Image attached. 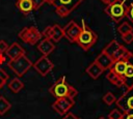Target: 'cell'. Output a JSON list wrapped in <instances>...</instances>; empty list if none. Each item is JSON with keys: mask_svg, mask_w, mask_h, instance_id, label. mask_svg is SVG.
<instances>
[{"mask_svg": "<svg viewBox=\"0 0 133 119\" xmlns=\"http://www.w3.org/2000/svg\"><path fill=\"white\" fill-rule=\"evenodd\" d=\"M7 86H8V88H9L14 93H18V92H20V91L24 88L23 82H22L20 79H18V78L12 79V80L8 83Z\"/></svg>", "mask_w": 133, "mask_h": 119, "instance_id": "d6986e66", "label": "cell"}, {"mask_svg": "<svg viewBox=\"0 0 133 119\" xmlns=\"http://www.w3.org/2000/svg\"><path fill=\"white\" fill-rule=\"evenodd\" d=\"M98 40V35L97 33L91 30L85 23V21L82 20V26H81V31L80 34L76 40V43L83 50L87 51L89 50Z\"/></svg>", "mask_w": 133, "mask_h": 119, "instance_id": "3957f363", "label": "cell"}, {"mask_svg": "<svg viewBox=\"0 0 133 119\" xmlns=\"http://www.w3.org/2000/svg\"><path fill=\"white\" fill-rule=\"evenodd\" d=\"M127 11L128 5L126 4V0H111L104 9V12L115 23L125 19L127 17Z\"/></svg>", "mask_w": 133, "mask_h": 119, "instance_id": "7a4b0ae2", "label": "cell"}, {"mask_svg": "<svg viewBox=\"0 0 133 119\" xmlns=\"http://www.w3.org/2000/svg\"><path fill=\"white\" fill-rule=\"evenodd\" d=\"M10 108L11 103L4 96H0V116L4 115L8 110H10Z\"/></svg>", "mask_w": 133, "mask_h": 119, "instance_id": "7402d4cb", "label": "cell"}, {"mask_svg": "<svg viewBox=\"0 0 133 119\" xmlns=\"http://www.w3.org/2000/svg\"><path fill=\"white\" fill-rule=\"evenodd\" d=\"M85 71H86V73H87L91 79L96 80V79H98V78L103 73L104 69H103L96 61H94V62H91V63L87 66V68L85 69Z\"/></svg>", "mask_w": 133, "mask_h": 119, "instance_id": "e0dca14e", "label": "cell"}, {"mask_svg": "<svg viewBox=\"0 0 133 119\" xmlns=\"http://www.w3.org/2000/svg\"><path fill=\"white\" fill-rule=\"evenodd\" d=\"M104 70H106V69H109L111 66H112V64L114 63V61L112 60V58L110 57V56H108L105 52H101L98 56H97V58H96V60H95Z\"/></svg>", "mask_w": 133, "mask_h": 119, "instance_id": "2e32d148", "label": "cell"}, {"mask_svg": "<svg viewBox=\"0 0 133 119\" xmlns=\"http://www.w3.org/2000/svg\"><path fill=\"white\" fill-rule=\"evenodd\" d=\"M108 119H109V118H108Z\"/></svg>", "mask_w": 133, "mask_h": 119, "instance_id": "74e56055", "label": "cell"}, {"mask_svg": "<svg viewBox=\"0 0 133 119\" xmlns=\"http://www.w3.org/2000/svg\"><path fill=\"white\" fill-rule=\"evenodd\" d=\"M33 5V10H37L39 7H42L45 3V0H31Z\"/></svg>", "mask_w": 133, "mask_h": 119, "instance_id": "f546056e", "label": "cell"}, {"mask_svg": "<svg viewBox=\"0 0 133 119\" xmlns=\"http://www.w3.org/2000/svg\"><path fill=\"white\" fill-rule=\"evenodd\" d=\"M74 105H75L74 98H72V97H61V98H56V100L52 105V108L56 113L63 116L71 110V108Z\"/></svg>", "mask_w": 133, "mask_h": 119, "instance_id": "9c48e42d", "label": "cell"}, {"mask_svg": "<svg viewBox=\"0 0 133 119\" xmlns=\"http://www.w3.org/2000/svg\"><path fill=\"white\" fill-rule=\"evenodd\" d=\"M45 3H48V4H50V5H54L55 0H45Z\"/></svg>", "mask_w": 133, "mask_h": 119, "instance_id": "e575fe53", "label": "cell"}, {"mask_svg": "<svg viewBox=\"0 0 133 119\" xmlns=\"http://www.w3.org/2000/svg\"><path fill=\"white\" fill-rule=\"evenodd\" d=\"M130 53H131V52H130ZM130 53H129L126 57H124V58H122V59L115 61V62L112 64V66H111L108 70L112 71V72L115 73L117 77H119L121 79H123L124 73H125V70H126V66H127V58H128V56L130 55Z\"/></svg>", "mask_w": 133, "mask_h": 119, "instance_id": "4fadbf2b", "label": "cell"}, {"mask_svg": "<svg viewBox=\"0 0 133 119\" xmlns=\"http://www.w3.org/2000/svg\"><path fill=\"white\" fill-rule=\"evenodd\" d=\"M63 29V37H65L70 42H76L79 34H80V31H81V27L75 23L74 21H70Z\"/></svg>", "mask_w": 133, "mask_h": 119, "instance_id": "8fae6325", "label": "cell"}, {"mask_svg": "<svg viewBox=\"0 0 133 119\" xmlns=\"http://www.w3.org/2000/svg\"><path fill=\"white\" fill-rule=\"evenodd\" d=\"M62 37H63V29L57 24L53 25L52 26V37H51V39L55 42H58Z\"/></svg>", "mask_w": 133, "mask_h": 119, "instance_id": "ffe728a7", "label": "cell"}, {"mask_svg": "<svg viewBox=\"0 0 133 119\" xmlns=\"http://www.w3.org/2000/svg\"><path fill=\"white\" fill-rule=\"evenodd\" d=\"M108 118L109 119H123L124 118V113L118 109H113L109 113Z\"/></svg>", "mask_w": 133, "mask_h": 119, "instance_id": "d4e9b609", "label": "cell"}, {"mask_svg": "<svg viewBox=\"0 0 133 119\" xmlns=\"http://www.w3.org/2000/svg\"><path fill=\"white\" fill-rule=\"evenodd\" d=\"M115 103L117 109L124 114H133V87L127 89V91L116 99Z\"/></svg>", "mask_w": 133, "mask_h": 119, "instance_id": "ba28073f", "label": "cell"}, {"mask_svg": "<svg viewBox=\"0 0 133 119\" xmlns=\"http://www.w3.org/2000/svg\"><path fill=\"white\" fill-rule=\"evenodd\" d=\"M107 80L112 84V85H115L116 87H123L124 86V81L123 79H121L119 77H117L115 73H113L112 71H108L107 76H106Z\"/></svg>", "mask_w": 133, "mask_h": 119, "instance_id": "44dd1931", "label": "cell"}, {"mask_svg": "<svg viewBox=\"0 0 133 119\" xmlns=\"http://www.w3.org/2000/svg\"><path fill=\"white\" fill-rule=\"evenodd\" d=\"M32 66L42 77H46L53 69L54 64L48 58V56H42L32 64Z\"/></svg>", "mask_w": 133, "mask_h": 119, "instance_id": "30bf717a", "label": "cell"}, {"mask_svg": "<svg viewBox=\"0 0 133 119\" xmlns=\"http://www.w3.org/2000/svg\"><path fill=\"white\" fill-rule=\"evenodd\" d=\"M124 86L129 89L133 87V53L131 52L127 58V66L123 77Z\"/></svg>", "mask_w": 133, "mask_h": 119, "instance_id": "7c38bea8", "label": "cell"}, {"mask_svg": "<svg viewBox=\"0 0 133 119\" xmlns=\"http://www.w3.org/2000/svg\"><path fill=\"white\" fill-rule=\"evenodd\" d=\"M122 38H123V40H124L126 43H131V42H133V31H132V32H129V33H127V34H125V35H123Z\"/></svg>", "mask_w": 133, "mask_h": 119, "instance_id": "f1b7e54d", "label": "cell"}, {"mask_svg": "<svg viewBox=\"0 0 133 119\" xmlns=\"http://www.w3.org/2000/svg\"><path fill=\"white\" fill-rule=\"evenodd\" d=\"M103 52H105L108 56H110L114 62L126 57L130 53L129 50H127L124 46L118 43V41L115 39H112L109 43H107V46L103 49Z\"/></svg>", "mask_w": 133, "mask_h": 119, "instance_id": "8992f818", "label": "cell"}, {"mask_svg": "<svg viewBox=\"0 0 133 119\" xmlns=\"http://www.w3.org/2000/svg\"><path fill=\"white\" fill-rule=\"evenodd\" d=\"M19 38L24 41L25 43H28L30 46H33L35 43H37L41 38H42V33L38 31V29L36 27L33 26H29V27H25L23 28L19 34H18Z\"/></svg>", "mask_w": 133, "mask_h": 119, "instance_id": "52a82bcc", "label": "cell"}, {"mask_svg": "<svg viewBox=\"0 0 133 119\" xmlns=\"http://www.w3.org/2000/svg\"><path fill=\"white\" fill-rule=\"evenodd\" d=\"M123 119H133V114H124Z\"/></svg>", "mask_w": 133, "mask_h": 119, "instance_id": "836d02e7", "label": "cell"}, {"mask_svg": "<svg viewBox=\"0 0 133 119\" xmlns=\"http://www.w3.org/2000/svg\"><path fill=\"white\" fill-rule=\"evenodd\" d=\"M101 1H102L103 3H105L106 5H107L108 3H110V2H111V0H101Z\"/></svg>", "mask_w": 133, "mask_h": 119, "instance_id": "d590c367", "label": "cell"}, {"mask_svg": "<svg viewBox=\"0 0 133 119\" xmlns=\"http://www.w3.org/2000/svg\"><path fill=\"white\" fill-rule=\"evenodd\" d=\"M99 119H105V118H104V117H100Z\"/></svg>", "mask_w": 133, "mask_h": 119, "instance_id": "8d00e7d4", "label": "cell"}, {"mask_svg": "<svg viewBox=\"0 0 133 119\" xmlns=\"http://www.w3.org/2000/svg\"><path fill=\"white\" fill-rule=\"evenodd\" d=\"M8 49V43L5 40H0V53H5Z\"/></svg>", "mask_w": 133, "mask_h": 119, "instance_id": "4dcf8cb0", "label": "cell"}, {"mask_svg": "<svg viewBox=\"0 0 133 119\" xmlns=\"http://www.w3.org/2000/svg\"><path fill=\"white\" fill-rule=\"evenodd\" d=\"M83 1L84 0H55V11L61 18L68 17Z\"/></svg>", "mask_w": 133, "mask_h": 119, "instance_id": "5b68a950", "label": "cell"}, {"mask_svg": "<svg viewBox=\"0 0 133 119\" xmlns=\"http://www.w3.org/2000/svg\"><path fill=\"white\" fill-rule=\"evenodd\" d=\"M5 56H4V54L3 53H0V65H2L4 62H5Z\"/></svg>", "mask_w": 133, "mask_h": 119, "instance_id": "d6a6232c", "label": "cell"}, {"mask_svg": "<svg viewBox=\"0 0 133 119\" xmlns=\"http://www.w3.org/2000/svg\"><path fill=\"white\" fill-rule=\"evenodd\" d=\"M16 6L23 14H28L33 10V5L31 0H17Z\"/></svg>", "mask_w": 133, "mask_h": 119, "instance_id": "ac0fdd59", "label": "cell"}, {"mask_svg": "<svg viewBox=\"0 0 133 119\" xmlns=\"http://www.w3.org/2000/svg\"><path fill=\"white\" fill-rule=\"evenodd\" d=\"M49 92L56 98H61V97L74 98L78 94L77 89H75L72 85H70L66 82L64 76L60 77L57 81L54 82V84L49 88Z\"/></svg>", "mask_w": 133, "mask_h": 119, "instance_id": "6da1fadb", "label": "cell"}, {"mask_svg": "<svg viewBox=\"0 0 133 119\" xmlns=\"http://www.w3.org/2000/svg\"><path fill=\"white\" fill-rule=\"evenodd\" d=\"M37 50L42 53L43 56H48L55 50V44L52 42V39L44 38L38 42Z\"/></svg>", "mask_w": 133, "mask_h": 119, "instance_id": "5bb4252c", "label": "cell"}, {"mask_svg": "<svg viewBox=\"0 0 133 119\" xmlns=\"http://www.w3.org/2000/svg\"><path fill=\"white\" fill-rule=\"evenodd\" d=\"M117 31H118V33L123 36V35L129 33V32H132V31H133V27H132L128 22H124V23H122V24L117 27Z\"/></svg>", "mask_w": 133, "mask_h": 119, "instance_id": "603a6c76", "label": "cell"}, {"mask_svg": "<svg viewBox=\"0 0 133 119\" xmlns=\"http://www.w3.org/2000/svg\"><path fill=\"white\" fill-rule=\"evenodd\" d=\"M7 80H8V75L0 67V89L3 88V86L6 84Z\"/></svg>", "mask_w": 133, "mask_h": 119, "instance_id": "484cf974", "label": "cell"}, {"mask_svg": "<svg viewBox=\"0 0 133 119\" xmlns=\"http://www.w3.org/2000/svg\"><path fill=\"white\" fill-rule=\"evenodd\" d=\"M7 66L17 75V77H23L32 66V62L26 55H22L16 59L9 60Z\"/></svg>", "mask_w": 133, "mask_h": 119, "instance_id": "277c9868", "label": "cell"}, {"mask_svg": "<svg viewBox=\"0 0 133 119\" xmlns=\"http://www.w3.org/2000/svg\"><path fill=\"white\" fill-rule=\"evenodd\" d=\"M5 54L9 58V60H12V59H16L22 55H25V51L18 42H12L8 47V49L6 50Z\"/></svg>", "mask_w": 133, "mask_h": 119, "instance_id": "9a60e30c", "label": "cell"}, {"mask_svg": "<svg viewBox=\"0 0 133 119\" xmlns=\"http://www.w3.org/2000/svg\"><path fill=\"white\" fill-rule=\"evenodd\" d=\"M129 19V21L133 24V1L128 5V11H127V17Z\"/></svg>", "mask_w": 133, "mask_h": 119, "instance_id": "4316f807", "label": "cell"}, {"mask_svg": "<svg viewBox=\"0 0 133 119\" xmlns=\"http://www.w3.org/2000/svg\"><path fill=\"white\" fill-rule=\"evenodd\" d=\"M102 99H103V101H104L107 106H111L112 103H114V102L116 101L115 96H114L111 92H109V91H108V92L103 96V98H102Z\"/></svg>", "mask_w": 133, "mask_h": 119, "instance_id": "cb8c5ba5", "label": "cell"}, {"mask_svg": "<svg viewBox=\"0 0 133 119\" xmlns=\"http://www.w3.org/2000/svg\"><path fill=\"white\" fill-rule=\"evenodd\" d=\"M42 35L45 36V38H49V39H51V37H52V26H48V27H46V28L44 29Z\"/></svg>", "mask_w": 133, "mask_h": 119, "instance_id": "83f0119b", "label": "cell"}, {"mask_svg": "<svg viewBox=\"0 0 133 119\" xmlns=\"http://www.w3.org/2000/svg\"><path fill=\"white\" fill-rule=\"evenodd\" d=\"M62 119H80V118H78L77 116H75L73 113L68 112L65 115H63V118Z\"/></svg>", "mask_w": 133, "mask_h": 119, "instance_id": "1f68e13d", "label": "cell"}]
</instances>
